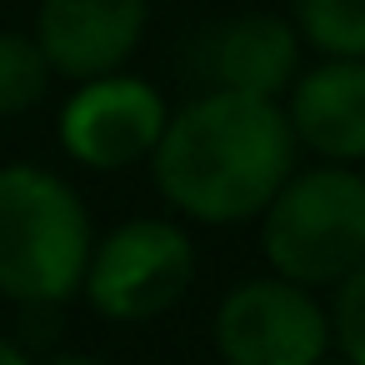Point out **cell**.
Masks as SVG:
<instances>
[{"instance_id":"obj_1","label":"cell","mask_w":365,"mask_h":365,"mask_svg":"<svg viewBox=\"0 0 365 365\" xmlns=\"http://www.w3.org/2000/svg\"><path fill=\"white\" fill-rule=\"evenodd\" d=\"M295 135L280 101L200 91L170 110L155 145L150 180L155 195L195 225H250L295 175Z\"/></svg>"},{"instance_id":"obj_2","label":"cell","mask_w":365,"mask_h":365,"mask_svg":"<svg viewBox=\"0 0 365 365\" xmlns=\"http://www.w3.org/2000/svg\"><path fill=\"white\" fill-rule=\"evenodd\" d=\"M96 220L81 190L31 160L0 165V295L16 305H66L81 295Z\"/></svg>"},{"instance_id":"obj_3","label":"cell","mask_w":365,"mask_h":365,"mask_svg":"<svg viewBox=\"0 0 365 365\" xmlns=\"http://www.w3.org/2000/svg\"><path fill=\"white\" fill-rule=\"evenodd\" d=\"M270 275L300 290H335L365 265V175L350 165H295L260 210Z\"/></svg>"},{"instance_id":"obj_4","label":"cell","mask_w":365,"mask_h":365,"mask_svg":"<svg viewBox=\"0 0 365 365\" xmlns=\"http://www.w3.org/2000/svg\"><path fill=\"white\" fill-rule=\"evenodd\" d=\"M195 240L180 220L135 215L96 235L81 295L110 325H145L175 310L195 285Z\"/></svg>"},{"instance_id":"obj_5","label":"cell","mask_w":365,"mask_h":365,"mask_svg":"<svg viewBox=\"0 0 365 365\" xmlns=\"http://www.w3.org/2000/svg\"><path fill=\"white\" fill-rule=\"evenodd\" d=\"M210 340L225 365H320L330 355V315L315 290L250 275L220 295Z\"/></svg>"},{"instance_id":"obj_6","label":"cell","mask_w":365,"mask_h":365,"mask_svg":"<svg viewBox=\"0 0 365 365\" xmlns=\"http://www.w3.org/2000/svg\"><path fill=\"white\" fill-rule=\"evenodd\" d=\"M165 120H170L165 96L150 81L115 71V76L71 86V96L56 115V135L76 165L96 170V175H115V170L145 165L155 155Z\"/></svg>"},{"instance_id":"obj_7","label":"cell","mask_w":365,"mask_h":365,"mask_svg":"<svg viewBox=\"0 0 365 365\" xmlns=\"http://www.w3.org/2000/svg\"><path fill=\"white\" fill-rule=\"evenodd\" d=\"M150 31V0H41L31 41L51 76L81 86L130 66Z\"/></svg>"},{"instance_id":"obj_8","label":"cell","mask_w":365,"mask_h":365,"mask_svg":"<svg viewBox=\"0 0 365 365\" xmlns=\"http://www.w3.org/2000/svg\"><path fill=\"white\" fill-rule=\"evenodd\" d=\"M295 150L315 165H365V61H320L280 96Z\"/></svg>"},{"instance_id":"obj_9","label":"cell","mask_w":365,"mask_h":365,"mask_svg":"<svg viewBox=\"0 0 365 365\" xmlns=\"http://www.w3.org/2000/svg\"><path fill=\"white\" fill-rule=\"evenodd\" d=\"M300 36L290 16L250 11L210 26L195 51V71L205 76V91H235V96H260L280 101L290 81L300 76Z\"/></svg>"},{"instance_id":"obj_10","label":"cell","mask_w":365,"mask_h":365,"mask_svg":"<svg viewBox=\"0 0 365 365\" xmlns=\"http://www.w3.org/2000/svg\"><path fill=\"white\" fill-rule=\"evenodd\" d=\"M290 26L320 61H365V0H295Z\"/></svg>"},{"instance_id":"obj_11","label":"cell","mask_w":365,"mask_h":365,"mask_svg":"<svg viewBox=\"0 0 365 365\" xmlns=\"http://www.w3.org/2000/svg\"><path fill=\"white\" fill-rule=\"evenodd\" d=\"M51 66L26 31H0V120L36 110L51 91Z\"/></svg>"},{"instance_id":"obj_12","label":"cell","mask_w":365,"mask_h":365,"mask_svg":"<svg viewBox=\"0 0 365 365\" xmlns=\"http://www.w3.org/2000/svg\"><path fill=\"white\" fill-rule=\"evenodd\" d=\"M325 315H330V350L350 365H365V265L330 290Z\"/></svg>"},{"instance_id":"obj_13","label":"cell","mask_w":365,"mask_h":365,"mask_svg":"<svg viewBox=\"0 0 365 365\" xmlns=\"http://www.w3.org/2000/svg\"><path fill=\"white\" fill-rule=\"evenodd\" d=\"M0 365H36V360H31V355H26L16 340H6V335H0Z\"/></svg>"},{"instance_id":"obj_14","label":"cell","mask_w":365,"mask_h":365,"mask_svg":"<svg viewBox=\"0 0 365 365\" xmlns=\"http://www.w3.org/2000/svg\"><path fill=\"white\" fill-rule=\"evenodd\" d=\"M41 365H106V360H96V355H81V350H66V355H51V360H41Z\"/></svg>"},{"instance_id":"obj_15","label":"cell","mask_w":365,"mask_h":365,"mask_svg":"<svg viewBox=\"0 0 365 365\" xmlns=\"http://www.w3.org/2000/svg\"><path fill=\"white\" fill-rule=\"evenodd\" d=\"M320 365H350V360H340V355H335V350H330V355H325V360H320Z\"/></svg>"}]
</instances>
